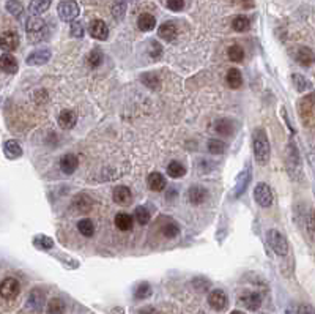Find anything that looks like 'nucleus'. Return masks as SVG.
<instances>
[{
    "label": "nucleus",
    "instance_id": "obj_9",
    "mask_svg": "<svg viewBox=\"0 0 315 314\" xmlns=\"http://www.w3.org/2000/svg\"><path fill=\"white\" fill-rule=\"evenodd\" d=\"M227 303H229V300H227V295L224 290L215 289L208 294V305L215 311H223L227 306Z\"/></svg>",
    "mask_w": 315,
    "mask_h": 314
},
{
    "label": "nucleus",
    "instance_id": "obj_1",
    "mask_svg": "<svg viewBox=\"0 0 315 314\" xmlns=\"http://www.w3.org/2000/svg\"><path fill=\"white\" fill-rule=\"evenodd\" d=\"M252 145L255 160L260 166H265L270 161V142H268V136L263 130H257L254 133Z\"/></svg>",
    "mask_w": 315,
    "mask_h": 314
},
{
    "label": "nucleus",
    "instance_id": "obj_23",
    "mask_svg": "<svg viewBox=\"0 0 315 314\" xmlns=\"http://www.w3.org/2000/svg\"><path fill=\"white\" fill-rule=\"evenodd\" d=\"M52 4V0H32L29 5V11L32 16H40L44 11H48Z\"/></svg>",
    "mask_w": 315,
    "mask_h": 314
},
{
    "label": "nucleus",
    "instance_id": "obj_34",
    "mask_svg": "<svg viewBox=\"0 0 315 314\" xmlns=\"http://www.w3.org/2000/svg\"><path fill=\"white\" fill-rule=\"evenodd\" d=\"M134 219H136V223H139L141 226L148 224L150 223V212L147 210V207L139 205L134 210Z\"/></svg>",
    "mask_w": 315,
    "mask_h": 314
},
{
    "label": "nucleus",
    "instance_id": "obj_33",
    "mask_svg": "<svg viewBox=\"0 0 315 314\" xmlns=\"http://www.w3.org/2000/svg\"><path fill=\"white\" fill-rule=\"evenodd\" d=\"M141 81H142V83H144L148 89H151V90H158V89L161 87V81H159V77H158L156 74H153V73H145V74H142V76H141Z\"/></svg>",
    "mask_w": 315,
    "mask_h": 314
},
{
    "label": "nucleus",
    "instance_id": "obj_28",
    "mask_svg": "<svg viewBox=\"0 0 315 314\" xmlns=\"http://www.w3.org/2000/svg\"><path fill=\"white\" fill-rule=\"evenodd\" d=\"M33 245L35 248H38V250H43V251H49L54 248V240L48 236H44V234H40L33 239Z\"/></svg>",
    "mask_w": 315,
    "mask_h": 314
},
{
    "label": "nucleus",
    "instance_id": "obj_19",
    "mask_svg": "<svg viewBox=\"0 0 315 314\" xmlns=\"http://www.w3.org/2000/svg\"><path fill=\"white\" fill-rule=\"evenodd\" d=\"M240 301L246 306L249 311H257L262 305V298L257 292H248L243 297H240Z\"/></svg>",
    "mask_w": 315,
    "mask_h": 314
},
{
    "label": "nucleus",
    "instance_id": "obj_40",
    "mask_svg": "<svg viewBox=\"0 0 315 314\" xmlns=\"http://www.w3.org/2000/svg\"><path fill=\"white\" fill-rule=\"evenodd\" d=\"M291 79H293L296 90L301 92V94H304V92H306L307 89H310V81L306 79L304 76H301V74H293V76H291Z\"/></svg>",
    "mask_w": 315,
    "mask_h": 314
},
{
    "label": "nucleus",
    "instance_id": "obj_42",
    "mask_svg": "<svg viewBox=\"0 0 315 314\" xmlns=\"http://www.w3.org/2000/svg\"><path fill=\"white\" fill-rule=\"evenodd\" d=\"M126 0H115L114 2V8H112V15L117 21H122L123 16H125V11H126Z\"/></svg>",
    "mask_w": 315,
    "mask_h": 314
},
{
    "label": "nucleus",
    "instance_id": "obj_35",
    "mask_svg": "<svg viewBox=\"0 0 315 314\" xmlns=\"http://www.w3.org/2000/svg\"><path fill=\"white\" fill-rule=\"evenodd\" d=\"M232 27L235 32H246L251 27V21L246 16H237L232 21Z\"/></svg>",
    "mask_w": 315,
    "mask_h": 314
},
{
    "label": "nucleus",
    "instance_id": "obj_50",
    "mask_svg": "<svg viewBox=\"0 0 315 314\" xmlns=\"http://www.w3.org/2000/svg\"><path fill=\"white\" fill-rule=\"evenodd\" d=\"M230 314H244V312H243V311H238V309H237V311H232Z\"/></svg>",
    "mask_w": 315,
    "mask_h": 314
},
{
    "label": "nucleus",
    "instance_id": "obj_48",
    "mask_svg": "<svg viewBox=\"0 0 315 314\" xmlns=\"http://www.w3.org/2000/svg\"><path fill=\"white\" fill-rule=\"evenodd\" d=\"M296 314H313V306L309 305V303H304V305H301L298 308V312Z\"/></svg>",
    "mask_w": 315,
    "mask_h": 314
},
{
    "label": "nucleus",
    "instance_id": "obj_14",
    "mask_svg": "<svg viewBox=\"0 0 315 314\" xmlns=\"http://www.w3.org/2000/svg\"><path fill=\"white\" fill-rule=\"evenodd\" d=\"M249 182H251V168L246 166V169L241 171V174L237 179V185H235V191H233V196H235V197L241 196L244 191H246Z\"/></svg>",
    "mask_w": 315,
    "mask_h": 314
},
{
    "label": "nucleus",
    "instance_id": "obj_36",
    "mask_svg": "<svg viewBox=\"0 0 315 314\" xmlns=\"http://www.w3.org/2000/svg\"><path fill=\"white\" fill-rule=\"evenodd\" d=\"M227 150V145L219 141V139H212V141L208 142V152L212 155H223Z\"/></svg>",
    "mask_w": 315,
    "mask_h": 314
},
{
    "label": "nucleus",
    "instance_id": "obj_15",
    "mask_svg": "<svg viewBox=\"0 0 315 314\" xmlns=\"http://www.w3.org/2000/svg\"><path fill=\"white\" fill-rule=\"evenodd\" d=\"M18 68H19L18 60L10 52H5V54L0 55V69H2V71L13 74V73L18 71Z\"/></svg>",
    "mask_w": 315,
    "mask_h": 314
},
{
    "label": "nucleus",
    "instance_id": "obj_13",
    "mask_svg": "<svg viewBox=\"0 0 315 314\" xmlns=\"http://www.w3.org/2000/svg\"><path fill=\"white\" fill-rule=\"evenodd\" d=\"M114 201H115V204H119L122 207L130 205L133 202V193H131V190L128 188V187H123V185L117 187L114 190Z\"/></svg>",
    "mask_w": 315,
    "mask_h": 314
},
{
    "label": "nucleus",
    "instance_id": "obj_46",
    "mask_svg": "<svg viewBox=\"0 0 315 314\" xmlns=\"http://www.w3.org/2000/svg\"><path fill=\"white\" fill-rule=\"evenodd\" d=\"M167 8L172 11H181L184 8V0H167Z\"/></svg>",
    "mask_w": 315,
    "mask_h": 314
},
{
    "label": "nucleus",
    "instance_id": "obj_38",
    "mask_svg": "<svg viewBox=\"0 0 315 314\" xmlns=\"http://www.w3.org/2000/svg\"><path fill=\"white\" fill-rule=\"evenodd\" d=\"M151 295V287L148 283H141V284H137L136 289H134V297L137 300H145Z\"/></svg>",
    "mask_w": 315,
    "mask_h": 314
},
{
    "label": "nucleus",
    "instance_id": "obj_39",
    "mask_svg": "<svg viewBox=\"0 0 315 314\" xmlns=\"http://www.w3.org/2000/svg\"><path fill=\"white\" fill-rule=\"evenodd\" d=\"M49 314H63L65 312V301L62 298H52L48 303Z\"/></svg>",
    "mask_w": 315,
    "mask_h": 314
},
{
    "label": "nucleus",
    "instance_id": "obj_7",
    "mask_svg": "<svg viewBox=\"0 0 315 314\" xmlns=\"http://www.w3.org/2000/svg\"><path fill=\"white\" fill-rule=\"evenodd\" d=\"M299 115L304 125H312L313 122V95H307L299 101Z\"/></svg>",
    "mask_w": 315,
    "mask_h": 314
},
{
    "label": "nucleus",
    "instance_id": "obj_4",
    "mask_svg": "<svg viewBox=\"0 0 315 314\" xmlns=\"http://www.w3.org/2000/svg\"><path fill=\"white\" fill-rule=\"evenodd\" d=\"M26 30H27V33H29L30 40L38 41V40L44 38L41 33H46V22H44L40 16H32V18H29V21H27Z\"/></svg>",
    "mask_w": 315,
    "mask_h": 314
},
{
    "label": "nucleus",
    "instance_id": "obj_18",
    "mask_svg": "<svg viewBox=\"0 0 315 314\" xmlns=\"http://www.w3.org/2000/svg\"><path fill=\"white\" fill-rule=\"evenodd\" d=\"M77 165H79L77 156L73 153H66L60 158V169H62V172L68 174V176H71V174L77 169Z\"/></svg>",
    "mask_w": 315,
    "mask_h": 314
},
{
    "label": "nucleus",
    "instance_id": "obj_43",
    "mask_svg": "<svg viewBox=\"0 0 315 314\" xmlns=\"http://www.w3.org/2000/svg\"><path fill=\"white\" fill-rule=\"evenodd\" d=\"M162 234H164L167 239H173V237H177L180 234V227L175 224L173 221H170V223L162 226Z\"/></svg>",
    "mask_w": 315,
    "mask_h": 314
},
{
    "label": "nucleus",
    "instance_id": "obj_30",
    "mask_svg": "<svg viewBox=\"0 0 315 314\" xmlns=\"http://www.w3.org/2000/svg\"><path fill=\"white\" fill-rule=\"evenodd\" d=\"M77 229L84 237H91L93 234H95V224H93V221L88 218L80 219L77 223Z\"/></svg>",
    "mask_w": 315,
    "mask_h": 314
},
{
    "label": "nucleus",
    "instance_id": "obj_5",
    "mask_svg": "<svg viewBox=\"0 0 315 314\" xmlns=\"http://www.w3.org/2000/svg\"><path fill=\"white\" fill-rule=\"evenodd\" d=\"M273 191L271 188L268 187L266 183H257L255 185V188H254V199L255 202H257L260 207L266 208V207H270L273 204Z\"/></svg>",
    "mask_w": 315,
    "mask_h": 314
},
{
    "label": "nucleus",
    "instance_id": "obj_11",
    "mask_svg": "<svg viewBox=\"0 0 315 314\" xmlns=\"http://www.w3.org/2000/svg\"><path fill=\"white\" fill-rule=\"evenodd\" d=\"M90 35L95 40L104 41V40H108V37H109V27H108V24L104 21L95 19L90 24Z\"/></svg>",
    "mask_w": 315,
    "mask_h": 314
},
{
    "label": "nucleus",
    "instance_id": "obj_2",
    "mask_svg": "<svg viewBox=\"0 0 315 314\" xmlns=\"http://www.w3.org/2000/svg\"><path fill=\"white\" fill-rule=\"evenodd\" d=\"M266 239L273 251L279 256H287L288 254V242L287 239L276 229H270L266 232Z\"/></svg>",
    "mask_w": 315,
    "mask_h": 314
},
{
    "label": "nucleus",
    "instance_id": "obj_22",
    "mask_svg": "<svg viewBox=\"0 0 315 314\" xmlns=\"http://www.w3.org/2000/svg\"><path fill=\"white\" fill-rule=\"evenodd\" d=\"M29 306L35 311H41L44 306V292L40 289H33L29 297Z\"/></svg>",
    "mask_w": 315,
    "mask_h": 314
},
{
    "label": "nucleus",
    "instance_id": "obj_10",
    "mask_svg": "<svg viewBox=\"0 0 315 314\" xmlns=\"http://www.w3.org/2000/svg\"><path fill=\"white\" fill-rule=\"evenodd\" d=\"M49 59H51V49L40 48V49H35L32 54H29L26 62L30 66H40V65H44L46 62H49Z\"/></svg>",
    "mask_w": 315,
    "mask_h": 314
},
{
    "label": "nucleus",
    "instance_id": "obj_26",
    "mask_svg": "<svg viewBox=\"0 0 315 314\" xmlns=\"http://www.w3.org/2000/svg\"><path fill=\"white\" fill-rule=\"evenodd\" d=\"M156 26V19L153 15H150V13H144L139 16L137 19V27L141 29L142 32H150V30H153Z\"/></svg>",
    "mask_w": 315,
    "mask_h": 314
},
{
    "label": "nucleus",
    "instance_id": "obj_3",
    "mask_svg": "<svg viewBox=\"0 0 315 314\" xmlns=\"http://www.w3.org/2000/svg\"><path fill=\"white\" fill-rule=\"evenodd\" d=\"M57 13H58V18H60L63 22H73L77 19V16L80 13V8L74 0H63V2L58 4Z\"/></svg>",
    "mask_w": 315,
    "mask_h": 314
},
{
    "label": "nucleus",
    "instance_id": "obj_17",
    "mask_svg": "<svg viewBox=\"0 0 315 314\" xmlns=\"http://www.w3.org/2000/svg\"><path fill=\"white\" fill-rule=\"evenodd\" d=\"M147 182H148V188L151 191H162L167 187L166 177L162 176L161 172H151L148 176V179H147Z\"/></svg>",
    "mask_w": 315,
    "mask_h": 314
},
{
    "label": "nucleus",
    "instance_id": "obj_41",
    "mask_svg": "<svg viewBox=\"0 0 315 314\" xmlns=\"http://www.w3.org/2000/svg\"><path fill=\"white\" fill-rule=\"evenodd\" d=\"M229 59L232 60V62H243V59H244V51H243V48L241 46H238V44H232L230 48H229Z\"/></svg>",
    "mask_w": 315,
    "mask_h": 314
},
{
    "label": "nucleus",
    "instance_id": "obj_27",
    "mask_svg": "<svg viewBox=\"0 0 315 314\" xmlns=\"http://www.w3.org/2000/svg\"><path fill=\"white\" fill-rule=\"evenodd\" d=\"M115 226L123 232L131 230L133 226H134V218L131 215H128V213H119L115 216Z\"/></svg>",
    "mask_w": 315,
    "mask_h": 314
},
{
    "label": "nucleus",
    "instance_id": "obj_12",
    "mask_svg": "<svg viewBox=\"0 0 315 314\" xmlns=\"http://www.w3.org/2000/svg\"><path fill=\"white\" fill-rule=\"evenodd\" d=\"M186 196H188V201L192 204V205H200L206 201L208 197V191L203 188V187H199V185H194V187H191L188 190V193H186Z\"/></svg>",
    "mask_w": 315,
    "mask_h": 314
},
{
    "label": "nucleus",
    "instance_id": "obj_47",
    "mask_svg": "<svg viewBox=\"0 0 315 314\" xmlns=\"http://www.w3.org/2000/svg\"><path fill=\"white\" fill-rule=\"evenodd\" d=\"M150 46H151V48H150V55L153 57V59H158V57L161 55V52H162L161 44L158 41H153Z\"/></svg>",
    "mask_w": 315,
    "mask_h": 314
},
{
    "label": "nucleus",
    "instance_id": "obj_16",
    "mask_svg": "<svg viewBox=\"0 0 315 314\" xmlns=\"http://www.w3.org/2000/svg\"><path fill=\"white\" fill-rule=\"evenodd\" d=\"M77 122V115L74 111H62L60 115H58V125H60L62 130H71V128H74Z\"/></svg>",
    "mask_w": 315,
    "mask_h": 314
},
{
    "label": "nucleus",
    "instance_id": "obj_25",
    "mask_svg": "<svg viewBox=\"0 0 315 314\" xmlns=\"http://www.w3.org/2000/svg\"><path fill=\"white\" fill-rule=\"evenodd\" d=\"M226 84L230 89H240L243 84V76L237 68H230L226 74Z\"/></svg>",
    "mask_w": 315,
    "mask_h": 314
},
{
    "label": "nucleus",
    "instance_id": "obj_29",
    "mask_svg": "<svg viewBox=\"0 0 315 314\" xmlns=\"http://www.w3.org/2000/svg\"><path fill=\"white\" fill-rule=\"evenodd\" d=\"M215 130L219 133V134H224V136H230L235 130V126H233V122L232 120H227V119H221L215 123Z\"/></svg>",
    "mask_w": 315,
    "mask_h": 314
},
{
    "label": "nucleus",
    "instance_id": "obj_49",
    "mask_svg": "<svg viewBox=\"0 0 315 314\" xmlns=\"http://www.w3.org/2000/svg\"><path fill=\"white\" fill-rule=\"evenodd\" d=\"M307 227H309L310 239H313V212H310L309 216H307Z\"/></svg>",
    "mask_w": 315,
    "mask_h": 314
},
{
    "label": "nucleus",
    "instance_id": "obj_44",
    "mask_svg": "<svg viewBox=\"0 0 315 314\" xmlns=\"http://www.w3.org/2000/svg\"><path fill=\"white\" fill-rule=\"evenodd\" d=\"M102 63V52L99 49H93L88 55V65L91 68H98Z\"/></svg>",
    "mask_w": 315,
    "mask_h": 314
},
{
    "label": "nucleus",
    "instance_id": "obj_21",
    "mask_svg": "<svg viewBox=\"0 0 315 314\" xmlns=\"http://www.w3.org/2000/svg\"><path fill=\"white\" fill-rule=\"evenodd\" d=\"M4 153L8 160H16L22 155V148L19 145L18 141H15V139H10V141H7L4 144Z\"/></svg>",
    "mask_w": 315,
    "mask_h": 314
},
{
    "label": "nucleus",
    "instance_id": "obj_32",
    "mask_svg": "<svg viewBox=\"0 0 315 314\" xmlns=\"http://www.w3.org/2000/svg\"><path fill=\"white\" fill-rule=\"evenodd\" d=\"M74 207H77V212H88L91 207V199L87 194H77L74 197Z\"/></svg>",
    "mask_w": 315,
    "mask_h": 314
},
{
    "label": "nucleus",
    "instance_id": "obj_31",
    "mask_svg": "<svg viewBox=\"0 0 315 314\" xmlns=\"http://www.w3.org/2000/svg\"><path fill=\"white\" fill-rule=\"evenodd\" d=\"M167 174L172 179H181V177H184V174H186V168L178 161H172L170 165L167 166Z\"/></svg>",
    "mask_w": 315,
    "mask_h": 314
},
{
    "label": "nucleus",
    "instance_id": "obj_37",
    "mask_svg": "<svg viewBox=\"0 0 315 314\" xmlns=\"http://www.w3.org/2000/svg\"><path fill=\"white\" fill-rule=\"evenodd\" d=\"M7 11L10 15H13L15 18H21V15L24 13V7L19 2V0H8L7 2Z\"/></svg>",
    "mask_w": 315,
    "mask_h": 314
},
{
    "label": "nucleus",
    "instance_id": "obj_8",
    "mask_svg": "<svg viewBox=\"0 0 315 314\" xmlns=\"http://www.w3.org/2000/svg\"><path fill=\"white\" fill-rule=\"evenodd\" d=\"M19 46V35L16 32H4L0 35V49L5 52H13Z\"/></svg>",
    "mask_w": 315,
    "mask_h": 314
},
{
    "label": "nucleus",
    "instance_id": "obj_24",
    "mask_svg": "<svg viewBox=\"0 0 315 314\" xmlns=\"http://www.w3.org/2000/svg\"><path fill=\"white\" fill-rule=\"evenodd\" d=\"M296 62L301 66H310L313 63V51L310 48L302 46V48H299L296 52Z\"/></svg>",
    "mask_w": 315,
    "mask_h": 314
},
{
    "label": "nucleus",
    "instance_id": "obj_20",
    "mask_svg": "<svg viewBox=\"0 0 315 314\" xmlns=\"http://www.w3.org/2000/svg\"><path fill=\"white\" fill-rule=\"evenodd\" d=\"M158 35H159V38L166 41H175V38H177V35H178L177 26H175L173 22H164V24L159 27Z\"/></svg>",
    "mask_w": 315,
    "mask_h": 314
},
{
    "label": "nucleus",
    "instance_id": "obj_6",
    "mask_svg": "<svg viewBox=\"0 0 315 314\" xmlns=\"http://www.w3.org/2000/svg\"><path fill=\"white\" fill-rule=\"evenodd\" d=\"M21 292V284L16 278H5L0 283V297L5 300H13L19 295Z\"/></svg>",
    "mask_w": 315,
    "mask_h": 314
},
{
    "label": "nucleus",
    "instance_id": "obj_45",
    "mask_svg": "<svg viewBox=\"0 0 315 314\" xmlns=\"http://www.w3.org/2000/svg\"><path fill=\"white\" fill-rule=\"evenodd\" d=\"M69 32H71V35L74 38H82L84 37V27L79 21L71 22V29H69Z\"/></svg>",
    "mask_w": 315,
    "mask_h": 314
}]
</instances>
